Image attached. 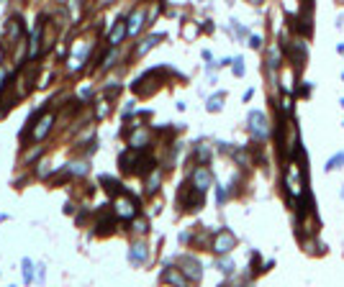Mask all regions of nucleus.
I'll return each instance as SVG.
<instances>
[{"label":"nucleus","mask_w":344,"mask_h":287,"mask_svg":"<svg viewBox=\"0 0 344 287\" xmlns=\"http://www.w3.org/2000/svg\"><path fill=\"white\" fill-rule=\"evenodd\" d=\"M0 62H3V49H0Z\"/></svg>","instance_id":"nucleus-13"},{"label":"nucleus","mask_w":344,"mask_h":287,"mask_svg":"<svg viewBox=\"0 0 344 287\" xmlns=\"http://www.w3.org/2000/svg\"><path fill=\"white\" fill-rule=\"evenodd\" d=\"M36 280H39L41 285H44V280H47V269H44V264L36 267Z\"/></svg>","instance_id":"nucleus-10"},{"label":"nucleus","mask_w":344,"mask_h":287,"mask_svg":"<svg viewBox=\"0 0 344 287\" xmlns=\"http://www.w3.org/2000/svg\"><path fill=\"white\" fill-rule=\"evenodd\" d=\"M41 31H44V23L39 21V26L34 29L31 33V47H29V59H34L36 54H39V39H41Z\"/></svg>","instance_id":"nucleus-3"},{"label":"nucleus","mask_w":344,"mask_h":287,"mask_svg":"<svg viewBox=\"0 0 344 287\" xmlns=\"http://www.w3.org/2000/svg\"><path fill=\"white\" fill-rule=\"evenodd\" d=\"M52 123H54V113H44V115H41V121H39V123H34V128H31L34 141H41L44 136H47L49 128H52Z\"/></svg>","instance_id":"nucleus-1"},{"label":"nucleus","mask_w":344,"mask_h":287,"mask_svg":"<svg viewBox=\"0 0 344 287\" xmlns=\"http://www.w3.org/2000/svg\"><path fill=\"white\" fill-rule=\"evenodd\" d=\"M5 31H8V41H16L18 36H21V31H23V23L18 21V18H11L8 26H5Z\"/></svg>","instance_id":"nucleus-4"},{"label":"nucleus","mask_w":344,"mask_h":287,"mask_svg":"<svg viewBox=\"0 0 344 287\" xmlns=\"http://www.w3.org/2000/svg\"><path fill=\"white\" fill-rule=\"evenodd\" d=\"M39 175L47 177V175H49V164H39Z\"/></svg>","instance_id":"nucleus-11"},{"label":"nucleus","mask_w":344,"mask_h":287,"mask_svg":"<svg viewBox=\"0 0 344 287\" xmlns=\"http://www.w3.org/2000/svg\"><path fill=\"white\" fill-rule=\"evenodd\" d=\"M155 41H157V36H152V39H147V41H144V44H141V47H139V54H144V51H149L152 47H155Z\"/></svg>","instance_id":"nucleus-9"},{"label":"nucleus","mask_w":344,"mask_h":287,"mask_svg":"<svg viewBox=\"0 0 344 287\" xmlns=\"http://www.w3.org/2000/svg\"><path fill=\"white\" fill-rule=\"evenodd\" d=\"M3 82H5V69L0 67V90H3Z\"/></svg>","instance_id":"nucleus-12"},{"label":"nucleus","mask_w":344,"mask_h":287,"mask_svg":"<svg viewBox=\"0 0 344 287\" xmlns=\"http://www.w3.org/2000/svg\"><path fill=\"white\" fill-rule=\"evenodd\" d=\"M72 172H75V175H85L87 164H85V161H75V164H72Z\"/></svg>","instance_id":"nucleus-8"},{"label":"nucleus","mask_w":344,"mask_h":287,"mask_svg":"<svg viewBox=\"0 0 344 287\" xmlns=\"http://www.w3.org/2000/svg\"><path fill=\"white\" fill-rule=\"evenodd\" d=\"M144 259H147V246L137 244V246L131 249V262H134V264H141Z\"/></svg>","instance_id":"nucleus-6"},{"label":"nucleus","mask_w":344,"mask_h":287,"mask_svg":"<svg viewBox=\"0 0 344 287\" xmlns=\"http://www.w3.org/2000/svg\"><path fill=\"white\" fill-rule=\"evenodd\" d=\"M21 267H23V280H26V285H29L34 280V264H31V259H23Z\"/></svg>","instance_id":"nucleus-7"},{"label":"nucleus","mask_w":344,"mask_h":287,"mask_svg":"<svg viewBox=\"0 0 344 287\" xmlns=\"http://www.w3.org/2000/svg\"><path fill=\"white\" fill-rule=\"evenodd\" d=\"M126 31H129V29H126V21H123V18H121V21H119V23H116V29H113V33H111V44H119V41L123 39V36H126Z\"/></svg>","instance_id":"nucleus-5"},{"label":"nucleus","mask_w":344,"mask_h":287,"mask_svg":"<svg viewBox=\"0 0 344 287\" xmlns=\"http://www.w3.org/2000/svg\"><path fill=\"white\" fill-rule=\"evenodd\" d=\"M116 213L123 215V218H131L134 213H137V203L134 200H123V197H119L116 200Z\"/></svg>","instance_id":"nucleus-2"}]
</instances>
